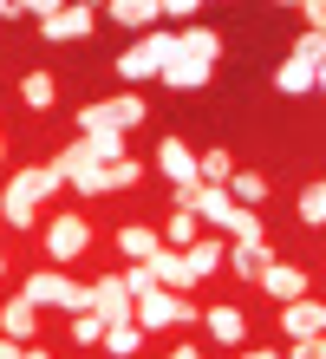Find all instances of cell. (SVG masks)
Listing matches in <instances>:
<instances>
[{"instance_id": "52a82bcc", "label": "cell", "mask_w": 326, "mask_h": 359, "mask_svg": "<svg viewBox=\"0 0 326 359\" xmlns=\"http://www.w3.org/2000/svg\"><path fill=\"white\" fill-rule=\"evenodd\" d=\"M53 163L65 170V189H72V196H85V203H98V157L85 151V137H72V144H65V151H59Z\"/></svg>"}, {"instance_id": "d4e9b609", "label": "cell", "mask_w": 326, "mask_h": 359, "mask_svg": "<svg viewBox=\"0 0 326 359\" xmlns=\"http://www.w3.org/2000/svg\"><path fill=\"white\" fill-rule=\"evenodd\" d=\"M137 177H144V163H137V157H118V163H104V170H98V196H118V189H130Z\"/></svg>"}, {"instance_id": "9c48e42d", "label": "cell", "mask_w": 326, "mask_h": 359, "mask_svg": "<svg viewBox=\"0 0 326 359\" xmlns=\"http://www.w3.org/2000/svg\"><path fill=\"white\" fill-rule=\"evenodd\" d=\"M85 294H92V313H98L104 327H130V307H137V301L124 294L118 274H98V281H85Z\"/></svg>"}, {"instance_id": "2e32d148", "label": "cell", "mask_w": 326, "mask_h": 359, "mask_svg": "<svg viewBox=\"0 0 326 359\" xmlns=\"http://www.w3.org/2000/svg\"><path fill=\"white\" fill-rule=\"evenodd\" d=\"M177 59L215 66V59H222V33H215V27H183V33H177Z\"/></svg>"}, {"instance_id": "8992f818", "label": "cell", "mask_w": 326, "mask_h": 359, "mask_svg": "<svg viewBox=\"0 0 326 359\" xmlns=\"http://www.w3.org/2000/svg\"><path fill=\"white\" fill-rule=\"evenodd\" d=\"M27 20L46 33V46H72V39H85V33L98 27V13H92V7H65V0H33Z\"/></svg>"}, {"instance_id": "1f68e13d", "label": "cell", "mask_w": 326, "mask_h": 359, "mask_svg": "<svg viewBox=\"0 0 326 359\" xmlns=\"http://www.w3.org/2000/svg\"><path fill=\"white\" fill-rule=\"evenodd\" d=\"M287 59H300V66H326V33H300Z\"/></svg>"}, {"instance_id": "7c38bea8", "label": "cell", "mask_w": 326, "mask_h": 359, "mask_svg": "<svg viewBox=\"0 0 326 359\" xmlns=\"http://www.w3.org/2000/svg\"><path fill=\"white\" fill-rule=\"evenodd\" d=\"M222 248H229V236H196L189 248H177L183 268H189V281H209V274H222Z\"/></svg>"}, {"instance_id": "8fae6325", "label": "cell", "mask_w": 326, "mask_h": 359, "mask_svg": "<svg viewBox=\"0 0 326 359\" xmlns=\"http://www.w3.org/2000/svg\"><path fill=\"white\" fill-rule=\"evenodd\" d=\"M320 327H326V307L313 294H300V301L280 307V333H287V340H320Z\"/></svg>"}, {"instance_id": "44dd1931", "label": "cell", "mask_w": 326, "mask_h": 359, "mask_svg": "<svg viewBox=\"0 0 326 359\" xmlns=\"http://www.w3.org/2000/svg\"><path fill=\"white\" fill-rule=\"evenodd\" d=\"M222 189H229V203H242V209H261V203H268V177H261V170H235Z\"/></svg>"}, {"instance_id": "6da1fadb", "label": "cell", "mask_w": 326, "mask_h": 359, "mask_svg": "<svg viewBox=\"0 0 326 359\" xmlns=\"http://www.w3.org/2000/svg\"><path fill=\"white\" fill-rule=\"evenodd\" d=\"M59 189H65L59 163H27V170H13L7 189H0V229H39V203H53Z\"/></svg>"}, {"instance_id": "5b68a950", "label": "cell", "mask_w": 326, "mask_h": 359, "mask_svg": "<svg viewBox=\"0 0 326 359\" xmlns=\"http://www.w3.org/2000/svg\"><path fill=\"white\" fill-rule=\"evenodd\" d=\"M130 320L137 333H163V327H203V307L189 301V294H170V287H150L137 307H130Z\"/></svg>"}, {"instance_id": "ab89813d", "label": "cell", "mask_w": 326, "mask_h": 359, "mask_svg": "<svg viewBox=\"0 0 326 359\" xmlns=\"http://www.w3.org/2000/svg\"><path fill=\"white\" fill-rule=\"evenodd\" d=\"M242 359H280V353H268V346H248V353H242Z\"/></svg>"}, {"instance_id": "3957f363", "label": "cell", "mask_w": 326, "mask_h": 359, "mask_svg": "<svg viewBox=\"0 0 326 359\" xmlns=\"http://www.w3.org/2000/svg\"><path fill=\"white\" fill-rule=\"evenodd\" d=\"M20 294H27L39 313H92V294H85V281H72V274H59V268H46V262L27 274V287H20Z\"/></svg>"}, {"instance_id": "f546056e", "label": "cell", "mask_w": 326, "mask_h": 359, "mask_svg": "<svg viewBox=\"0 0 326 359\" xmlns=\"http://www.w3.org/2000/svg\"><path fill=\"white\" fill-rule=\"evenodd\" d=\"M104 353H111V359H124V353H137L144 346V333H137V320H130V327H104V340H98Z\"/></svg>"}, {"instance_id": "7402d4cb", "label": "cell", "mask_w": 326, "mask_h": 359, "mask_svg": "<svg viewBox=\"0 0 326 359\" xmlns=\"http://www.w3.org/2000/svg\"><path fill=\"white\" fill-rule=\"evenodd\" d=\"M104 13H111L118 27H130V33H150V27H157V0H111Z\"/></svg>"}, {"instance_id": "60d3db41", "label": "cell", "mask_w": 326, "mask_h": 359, "mask_svg": "<svg viewBox=\"0 0 326 359\" xmlns=\"http://www.w3.org/2000/svg\"><path fill=\"white\" fill-rule=\"evenodd\" d=\"M0 163H7V131H0Z\"/></svg>"}, {"instance_id": "ffe728a7", "label": "cell", "mask_w": 326, "mask_h": 359, "mask_svg": "<svg viewBox=\"0 0 326 359\" xmlns=\"http://www.w3.org/2000/svg\"><path fill=\"white\" fill-rule=\"evenodd\" d=\"M104 118H111V131H137V124L150 118V98L124 92V98H104Z\"/></svg>"}, {"instance_id": "cb8c5ba5", "label": "cell", "mask_w": 326, "mask_h": 359, "mask_svg": "<svg viewBox=\"0 0 326 359\" xmlns=\"http://www.w3.org/2000/svg\"><path fill=\"white\" fill-rule=\"evenodd\" d=\"M53 98H59V79H53V72H27V79H20V104L53 111Z\"/></svg>"}, {"instance_id": "74e56055", "label": "cell", "mask_w": 326, "mask_h": 359, "mask_svg": "<svg viewBox=\"0 0 326 359\" xmlns=\"http://www.w3.org/2000/svg\"><path fill=\"white\" fill-rule=\"evenodd\" d=\"M163 359H203V353H196V346H170Z\"/></svg>"}, {"instance_id": "f35d334b", "label": "cell", "mask_w": 326, "mask_h": 359, "mask_svg": "<svg viewBox=\"0 0 326 359\" xmlns=\"http://www.w3.org/2000/svg\"><path fill=\"white\" fill-rule=\"evenodd\" d=\"M20 359H53V346H27V353H20Z\"/></svg>"}, {"instance_id": "836d02e7", "label": "cell", "mask_w": 326, "mask_h": 359, "mask_svg": "<svg viewBox=\"0 0 326 359\" xmlns=\"http://www.w3.org/2000/svg\"><path fill=\"white\" fill-rule=\"evenodd\" d=\"M92 131H111V118H104V98L79 111V137H92Z\"/></svg>"}, {"instance_id": "d590c367", "label": "cell", "mask_w": 326, "mask_h": 359, "mask_svg": "<svg viewBox=\"0 0 326 359\" xmlns=\"http://www.w3.org/2000/svg\"><path fill=\"white\" fill-rule=\"evenodd\" d=\"M300 20H307V33H320V20H326V7H320V0H300Z\"/></svg>"}, {"instance_id": "4dcf8cb0", "label": "cell", "mask_w": 326, "mask_h": 359, "mask_svg": "<svg viewBox=\"0 0 326 359\" xmlns=\"http://www.w3.org/2000/svg\"><path fill=\"white\" fill-rule=\"evenodd\" d=\"M163 20H170V27H203V7H196V0H163L157 27H163Z\"/></svg>"}, {"instance_id": "30bf717a", "label": "cell", "mask_w": 326, "mask_h": 359, "mask_svg": "<svg viewBox=\"0 0 326 359\" xmlns=\"http://www.w3.org/2000/svg\"><path fill=\"white\" fill-rule=\"evenodd\" d=\"M203 327H209V340H215V346H242V340H248V313L235 307V301L203 307Z\"/></svg>"}, {"instance_id": "9a60e30c", "label": "cell", "mask_w": 326, "mask_h": 359, "mask_svg": "<svg viewBox=\"0 0 326 359\" xmlns=\"http://www.w3.org/2000/svg\"><path fill=\"white\" fill-rule=\"evenodd\" d=\"M157 170L177 183V189H189V183H196V151H189L183 137H163V144H157Z\"/></svg>"}, {"instance_id": "4316f807", "label": "cell", "mask_w": 326, "mask_h": 359, "mask_svg": "<svg viewBox=\"0 0 326 359\" xmlns=\"http://www.w3.org/2000/svg\"><path fill=\"white\" fill-rule=\"evenodd\" d=\"M222 236H229V242H268V229H261V209H242V203H235V216H229Z\"/></svg>"}, {"instance_id": "ac0fdd59", "label": "cell", "mask_w": 326, "mask_h": 359, "mask_svg": "<svg viewBox=\"0 0 326 359\" xmlns=\"http://www.w3.org/2000/svg\"><path fill=\"white\" fill-rule=\"evenodd\" d=\"M144 268H150V281H157V287H170V294H189V287H196V281H189V268H183V255H177V248H157V255H150Z\"/></svg>"}, {"instance_id": "d6986e66", "label": "cell", "mask_w": 326, "mask_h": 359, "mask_svg": "<svg viewBox=\"0 0 326 359\" xmlns=\"http://www.w3.org/2000/svg\"><path fill=\"white\" fill-rule=\"evenodd\" d=\"M157 248H163V236H157L150 222H124V229H118V255H130V262H150Z\"/></svg>"}, {"instance_id": "b9f144b4", "label": "cell", "mask_w": 326, "mask_h": 359, "mask_svg": "<svg viewBox=\"0 0 326 359\" xmlns=\"http://www.w3.org/2000/svg\"><path fill=\"white\" fill-rule=\"evenodd\" d=\"M7 268H13V262H7V255H0V281H7Z\"/></svg>"}, {"instance_id": "277c9868", "label": "cell", "mask_w": 326, "mask_h": 359, "mask_svg": "<svg viewBox=\"0 0 326 359\" xmlns=\"http://www.w3.org/2000/svg\"><path fill=\"white\" fill-rule=\"evenodd\" d=\"M170 53H177V33H170V27H150V33H137V39L118 53V79H124V86L157 79V72L170 66Z\"/></svg>"}, {"instance_id": "e575fe53", "label": "cell", "mask_w": 326, "mask_h": 359, "mask_svg": "<svg viewBox=\"0 0 326 359\" xmlns=\"http://www.w3.org/2000/svg\"><path fill=\"white\" fill-rule=\"evenodd\" d=\"M280 359H326V340H294Z\"/></svg>"}, {"instance_id": "603a6c76", "label": "cell", "mask_w": 326, "mask_h": 359, "mask_svg": "<svg viewBox=\"0 0 326 359\" xmlns=\"http://www.w3.org/2000/svg\"><path fill=\"white\" fill-rule=\"evenodd\" d=\"M209 72L215 66H196V59H177V53H170V66L157 79H163V86H177V92H196V86H209Z\"/></svg>"}, {"instance_id": "f1b7e54d", "label": "cell", "mask_w": 326, "mask_h": 359, "mask_svg": "<svg viewBox=\"0 0 326 359\" xmlns=\"http://www.w3.org/2000/svg\"><path fill=\"white\" fill-rule=\"evenodd\" d=\"M294 216L307 222V229H320V222H326V183H307V189H300V203H294Z\"/></svg>"}, {"instance_id": "4fadbf2b", "label": "cell", "mask_w": 326, "mask_h": 359, "mask_svg": "<svg viewBox=\"0 0 326 359\" xmlns=\"http://www.w3.org/2000/svg\"><path fill=\"white\" fill-rule=\"evenodd\" d=\"M0 333H7V340H20V346L39 340V307L27 301V294H13V301L0 307Z\"/></svg>"}, {"instance_id": "8d00e7d4", "label": "cell", "mask_w": 326, "mask_h": 359, "mask_svg": "<svg viewBox=\"0 0 326 359\" xmlns=\"http://www.w3.org/2000/svg\"><path fill=\"white\" fill-rule=\"evenodd\" d=\"M20 353H27V346H20V340H7V333H0V359H20Z\"/></svg>"}, {"instance_id": "83f0119b", "label": "cell", "mask_w": 326, "mask_h": 359, "mask_svg": "<svg viewBox=\"0 0 326 359\" xmlns=\"http://www.w3.org/2000/svg\"><path fill=\"white\" fill-rule=\"evenodd\" d=\"M85 151L98 157V170H104V163H118V157H130L124 151V131H92V137H85Z\"/></svg>"}, {"instance_id": "ba28073f", "label": "cell", "mask_w": 326, "mask_h": 359, "mask_svg": "<svg viewBox=\"0 0 326 359\" xmlns=\"http://www.w3.org/2000/svg\"><path fill=\"white\" fill-rule=\"evenodd\" d=\"M254 287L268 294V301L287 307V301H300V294H313V274H307V268H294V262H268V268L254 274Z\"/></svg>"}, {"instance_id": "5bb4252c", "label": "cell", "mask_w": 326, "mask_h": 359, "mask_svg": "<svg viewBox=\"0 0 326 359\" xmlns=\"http://www.w3.org/2000/svg\"><path fill=\"white\" fill-rule=\"evenodd\" d=\"M268 262H274V248H268V242H229V248H222V268L235 274V281H254Z\"/></svg>"}, {"instance_id": "e0dca14e", "label": "cell", "mask_w": 326, "mask_h": 359, "mask_svg": "<svg viewBox=\"0 0 326 359\" xmlns=\"http://www.w3.org/2000/svg\"><path fill=\"white\" fill-rule=\"evenodd\" d=\"M320 66H300V59H280V72H274V92L280 98H307V92H320Z\"/></svg>"}, {"instance_id": "d6a6232c", "label": "cell", "mask_w": 326, "mask_h": 359, "mask_svg": "<svg viewBox=\"0 0 326 359\" xmlns=\"http://www.w3.org/2000/svg\"><path fill=\"white\" fill-rule=\"evenodd\" d=\"M72 340L79 346H98L104 340V320H98V313H72Z\"/></svg>"}, {"instance_id": "7a4b0ae2", "label": "cell", "mask_w": 326, "mask_h": 359, "mask_svg": "<svg viewBox=\"0 0 326 359\" xmlns=\"http://www.w3.org/2000/svg\"><path fill=\"white\" fill-rule=\"evenodd\" d=\"M39 248H46V268L65 274L72 262H85V248H92V216H85V209H59V216H46Z\"/></svg>"}, {"instance_id": "484cf974", "label": "cell", "mask_w": 326, "mask_h": 359, "mask_svg": "<svg viewBox=\"0 0 326 359\" xmlns=\"http://www.w3.org/2000/svg\"><path fill=\"white\" fill-rule=\"evenodd\" d=\"M157 236H163V248H189L196 236H203V222H196V216H183V209H170V216H163V229H157Z\"/></svg>"}]
</instances>
